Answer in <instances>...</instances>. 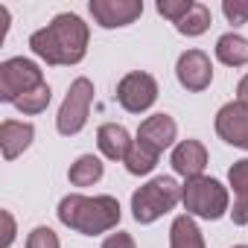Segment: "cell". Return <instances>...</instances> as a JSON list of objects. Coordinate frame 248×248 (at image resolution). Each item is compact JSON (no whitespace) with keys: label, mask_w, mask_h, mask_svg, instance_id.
Returning <instances> with one entry per match:
<instances>
[{"label":"cell","mask_w":248,"mask_h":248,"mask_svg":"<svg viewBox=\"0 0 248 248\" xmlns=\"http://www.w3.org/2000/svg\"><path fill=\"white\" fill-rule=\"evenodd\" d=\"M88 38H91L88 24L73 12H62L44 30H35L30 35V50L53 67H70L85 59Z\"/></svg>","instance_id":"1"},{"label":"cell","mask_w":248,"mask_h":248,"mask_svg":"<svg viewBox=\"0 0 248 248\" xmlns=\"http://www.w3.org/2000/svg\"><path fill=\"white\" fill-rule=\"evenodd\" d=\"M120 202L114 196H79L70 193L59 202V222L76 233L99 236L120 225Z\"/></svg>","instance_id":"2"},{"label":"cell","mask_w":248,"mask_h":248,"mask_svg":"<svg viewBox=\"0 0 248 248\" xmlns=\"http://www.w3.org/2000/svg\"><path fill=\"white\" fill-rule=\"evenodd\" d=\"M181 202V184L170 175H158L132 193V216L140 225H152Z\"/></svg>","instance_id":"3"},{"label":"cell","mask_w":248,"mask_h":248,"mask_svg":"<svg viewBox=\"0 0 248 248\" xmlns=\"http://www.w3.org/2000/svg\"><path fill=\"white\" fill-rule=\"evenodd\" d=\"M181 202L190 216L199 219H222L228 213V187L210 175H199L181 184Z\"/></svg>","instance_id":"4"},{"label":"cell","mask_w":248,"mask_h":248,"mask_svg":"<svg viewBox=\"0 0 248 248\" xmlns=\"http://www.w3.org/2000/svg\"><path fill=\"white\" fill-rule=\"evenodd\" d=\"M91 102H93V82L88 76H79L73 79V85L67 88V96L59 108V117H56V129L59 135L64 138H73L85 129V123L91 117Z\"/></svg>","instance_id":"5"},{"label":"cell","mask_w":248,"mask_h":248,"mask_svg":"<svg viewBox=\"0 0 248 248\" xmlns=\"http://www.w3.org/2000/svg\"><path fill=\"white\" fill-rule=\"evenodd\" d=\"M38 85H44V73L32 59L15 56V59H6L0 64V99L3 102L15 105L24 93L35 91Z\"/></svg>","instance_id":"6"},{"label":"cell","mask_w":248,"mask_h":248,"mask_svg":"<svg viewBox=\"0 0 248 248\" xmlns=\"http://www.w3.org/2000/svg\"><path fill=\"white\" fill-rule=\"evenodd\" d=\"M158 99V82L155 76L143 73V70H135V73H126L117 85V102L126 108L129 114H143L155 105Z\"/></svg>","instance_id":"7"},{"label":"cell","mask_w":248,"mask_h":248,"mask_svg":"<svg viewBox=\"0 0 248 248\" xmlns=\"http://www.w3.org/2000/svg\"><path fill=\"white\" fill-rule=\"evenodd\" d=\"M88 9L102 30H120L143 15V0H91Z\"/></svg>","instance_id":"8"},{"label":"cell","mask_w":248,"mask_h":248,"mask_svg":"<svg viewBox=\"0 0 248 248\" xmlns=\"http://www.w3.org/2000/svg\"><path fill=\"white\" fill-rule=\"evenodd\" d=\"M216 135L225 143L248 152V102L233 99V102L219 108V114H216Z\"/></svg>","instance_id":"9"},{"label":"cell","mask_w":248,"mask_h":248,"mask_svg":"<svg viewBox=\"0 0 248 248\" xmlns=\"http://www.w3.org/2000/svg\"><path fill=\"white\" fill-rule=\"evenodd\" d=\"M175 76H178L181 88H187V91H204V88H210V82H213L210 56L204 50H187V53H181L178 64H175Z\"/></svg>","instance_id":"10"},{"label":"cell","mask_w":248,"mask_h":248,"mask_svg":"<svg viewBox=\"0 0 248 248\" xmlns=\"http://www.w3.org/2000/svg\"><path fill=\"white\" fill-rule=\"evenodd\" d=\"M178 138V126H175V120L170 114H152L140 123V129H138V143L152 149L155 155H161L164 149H170Z\"/></svg>","instance_id":"11"},{"label":"cell","mask_w":248,"mask_h":248,"mask_svg":"<svg viewBox=\"0 0 248 248\" xmlns=\"http://www.w3.org/2000/svg\"><path fill=\"white\" fill-rule=\"evenodd\" d=\"M172 170L190 181V178H199L204 175V167H207V149L202 140H181L175 149H172Z\"/></svg>","instance_id":"12"},{"label":"cell","mask_w":248,"mask_h":248,"mask_svg":"<svg viewBox=\"0 0 248 248\" xmlns=\"http://www.w3.org/2000/svg\"><path fill=\"white\" fill-rule=\"evenodd\" d=\"M35 138L32 123H21V120H3L0 123V149H3L6 161H15L18 155H24L30 149Z\"/></svg>","instance_id":"13"},{"label":"cell","mask_w":248,"mask_h":248,"mask_svg":"<svg viewBox=\"0 0 248 248\" xmlns=\"http://www.w3.org/2000/svg\"><path fill=\"white\" fill-rule=\"evenodd\" d=\"M96 146H99V152L108 161H126V155L135 146V140L126 132V126H120V123H102V126L96 129Z\"/></svg>","instance_id":"14"},{"label":"cell","mask_w":248,"mask_h":248,"mask_svg":"<svg viewBox=\"0 0 248 248\" xmlns=\"http://www.w3.org/2000/svg\"><path fill=\"white\" fill-rule=\"evenodd\" d=\"M228 181L233 187V210H231V219L233 225H248V158L236 161L231 170H228Z\"/></svg>","instance_id":"15"},{"label":"cell","mask_w":248,"mask_h":248,"mask_svg":"<svg viewBox=\"0 0 248 248\" xmlns=\"http://www.w3.org/2000/svg\"><path fill=\"white\" fill-rule=\"evenodd\" d=\"M216 59L228 67H242L248 64V38H242L239 32H225L216 41Z\"/></svg>","instance_id":"16"},{"label":"cell","mask_w":248,"mask_h":248,"mask_svg":"<svg viewBox=\"0 0 248 248\" xmlns=\"http://www.w3.org/2000/svg\"><path fill=\"white\" fill-rule=\"evenodd\" d=\"M170 248H204V236H202V231H199V225L193 222L190 213H181V216L172 219Z\"/></svg>","instance_id":"17"},{"label":"cell","mask_w":248,"mask_h":248,"mask_svg":"<svg viewBox=\"0 0 248 248\" xmlns=\"http://www.w3.org/2000/svg\"><path fill=\"white\" fill-rule=\"evenodd\" d=\"M102 172H105V167H102V161L96 155H79L70 164L67 178H70L73 187H91V184H96L102 178Z\"/></svg>","instance_id":"18"},{"label":"cell","mask_w":248,"mask_h":248,"mask_svg":"<svg viewBox=\"0 0 248 248\" xmlns=\"http://www.w3.org/2000/svg\"><path fill=\"white\" fill-rule=\"evenodd\" d=\"M210 21H213L210 9H207L204 3H193V9L184 15V21L175 24V30H178L181 35H187V38H196V35H204V32L210 30Z\"/></svg>","instance_id":"19"},{"label":"cell","mask_w":248,"mask_h":248,"mask_svg":"<svg viewBox=\"0 0 248 248\" xmlns=\"http://www.w3.org/2000/svg\"><path fill=\"white\" fill-rule=\"evenodd\" d=\"M158 158L161 155H155L152 149H146V146H140L138 140H135V146L129 149V155H126V170L132 172V175H149L152 170H155V164H158Z\"/></svg>","instance_id":"20"},{"label":"cell","mask_w":248,"mask_h":248,"mask_svg":"<svg viewBox=\"0 0 248 248\" xmlns=\"http://www.w3.org/2000/svg\"><path fill=\"white\" fill-rule=\"evenodd\" d=\"M50 99H53V91H50V85L44 82V85H38L35 91L24 93V96L15 102V108H18L21 114H41V111L50 105Z\"/></svg>","instance_id":"21"},{"label":"cell","mask_w":248,"mask_h":248,"mask_svg":"<svg viewBox=\"0 0 248 248\" xmlns=\"http://www.w3.org/2000/svg\"><path fill=\"white\" fill-rule=\"evenodd\" d=\"M193 3H196V0H158V12H161L167 21L178 24V21H184V15L193 9Z\"/></svg>","instance_id":"22"},{"label":"cell","mask_w":248,"mask_h":248,"mask_svg":"<svg viewBox=\"0 0 248 248\" xmlns=\"http://www.w3.org/2000/svg\"><path fill=\"white\" fill-rule=\"evenodd\" d=\"M27 248H62V242H59V236H56L53 228L38 225V228L30 231V236H27Z\"/></svg>","instance_id":"23"},{"label":"cell","mask_w":248,"mask_h":248,"mask_svg":"<svg viewBox=\"0 0 248 248\" xmlns=\"http://www.w3.org/2000/svg\"><path fill=\"white\" fill-rule=\"evenodd\" d=\"M222 12L233 27H242V24H248V0H225Z\"/></svg>","instance_id":"24"},{"label":"cell","mask_w":248,"mask_h":248,"mask_svg":"<svg viewBox=\"0 0 248 248\" xmlns=\"http://www.w3.org/2000/svg\"><path fill=\"white\" fill-rule=\"evenodd\" d=\"M102 248H138V245H135L132 233H126V231H117V233H111V236L102 242Z\"/></svg>","instance_id":"25"},{"label":"cell","mask_w":248,"mask_h":248,"mask_svg":"<svg viewBox=\"0 0 248 248\" xmlns=\"http://www.w3.org/2000/svg\"><path fill=\"white\" fill-rule=\"evenodd\" d=\"M0 216H3V242H0V248H9L15 242V219H12L9 210H3Z\"/></svg>","instance_id":"26"},{"label":"cell","mask_w":248,"mask_h":248,"mask_svg":"<svg viewBox=\"0 0 248 248\" xmlns=\"http://www.w3.org/2000/svg\"><path fill=\"white\" fill-rule=\"evenodd\" d=\"M236 99H242V102H248V73L236 82Z\"/></svg>","instance_id":"27"},{"label":"cell","mask_w":248,"mask_h":248,"mask_svg":"<svg viewBox=\"0 0 248 248\" xmlns=\"http://www.w3.org/2000/svg\"><path fill=\"white\" fill-rule=\"evenodd\" d=\"M233 248H248V245H233Z\"/></svg>","instance_id":"28"}]
</instances>
